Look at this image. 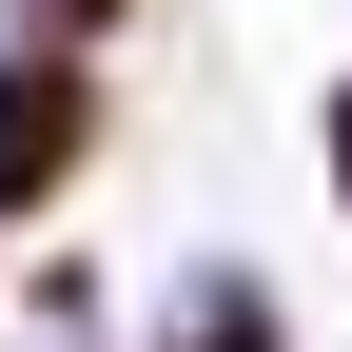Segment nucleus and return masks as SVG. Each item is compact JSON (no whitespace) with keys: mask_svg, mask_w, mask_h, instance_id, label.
Listing matches in <instances>:
<instances>
[{"mask_svg":"<svg viewBox=\"0 0 352 352\" xmlns=\"http://www.w3.org/2000/svg\"><path fill=\"white\" fill-rule=\"evenodd\" d=\"M59 138H78V98H59V78H20V98H0V196H39Z\"/></svg>","mask_w":352,"mask_h":352,"instance_id":"obj_1","label":"nucleus"}]
</instances>
